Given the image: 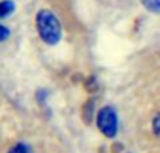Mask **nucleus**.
I'll return each instance as SVG.
<instances>
[{
    "mask_svg": "<svg viewBox=\"0 0 160 153\" xmlns=\"http://www.w3.org/2000/svg\"><path fill=\"white\" fill-rule=\"evenodd\" d=\"M97 126L108 138H114L118 129V118L112 107H104L97 115Z\"/></svg>",
    "mask_w": 160,
    "mask_h": 153,
    "instance_id": "nucleus-2",
    "label": "nucleus"
},
{
    "mask_svg": "<svg viewBox=\"0 0 160 153\" xmlns=\"http://www.w3.org/2000/svg\"><path fill=\"white\" fill-rule=\"evenodd\" d=\"M37 31L41 39L48 45H55L61 41L62 27L58 17L49 10H41L35 18Z\"/></svg>",
    "mask_w": 160,
    "mask_h": 153,
    "instance_id": "nucleus-1",
    "label": "nucleus"
},
{
    "mask_svg": "<svg viewBox=\"0 0 160 153\" xmlns=\"http://www.w3.org/2000/svg\"><path fill=\"white\" fill-rule=\"evenodd\" d=\"M14 11V3L10 0H4V2H0V18H4V17L10 16Z\"/></svg>",
    "mask_w": 160,
    "mask_h": 153,
    "instance_id": "nucleus-3",
    "label": "nucleus"
},
{
    "mask_svg": "<svg viewBox=\"0 0 160 153\" xmlns=\"http://www.w3.org/2000/svg\"><path fill=\"white\" fill-rule=\"evenodd\" d=\"M153 131H155L156 135L160 136V114L155 118V121H153Z\"/></svg>",
    "mask_w": 160,
    "mask_h": 153,
    "instance_id": "nucleus-7",
    "label": "nucleus"
},
{
    "mask_svg": "<svg viewBox=\"0 0 160 153\" xmlns=\"http://www.w3.org/2000/svg\"><path fill=\"white\" fill-rule=\"evenodd\" d=\"M8 37H10V30H8L7 27H4V25L0 24V42L6 41Z\"/></svg>",
    "mask_w": 160,
    "mask_h": 153,
    "instance_id": "nucleus-6",
    "label": "nucleus"
},
{
    "mask_svg": "<svg viewBox=\"0 0 160 153\" xmlns=\"http://www.w3.org/2000/svg\"><path fill=\"white\" fill-rule=\"evenodd\" d=\"M145 7L153 13H160V0H142Z\"/></svg>",
    "mask_w": 160,
    "mask_h": 153,
    "instance_id": "nucleus-4",
    "label": "nucleus"
},
{
    "mask_svg": "<svg viewBox=\"0 0 160 153\" xmlns=\"http://www.w3.org/2000/svg\"><path fill=\"white\" fill-rule=\"evenodd\" d=\"M8 153H31V152L27 145H24V143H17V145H14L13 148L8 151Z\"/></svg>",
    "mask_w": 160,
    "mask_h": 153,
    "instance_id": "nucleus-5",
    "label": "nucleus"
}]
</instances>
